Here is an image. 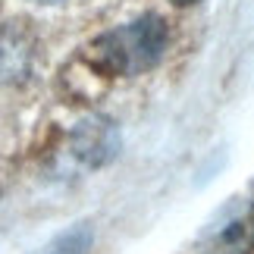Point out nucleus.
I'll return each mask as SVG.
<instances>
[{
  "label": "nucleus",
  "mask_w": 254,
  "mask_h": 254,
  "mask_svg": "<svg viewBox=\"0 0 254 254\" xmlns=\"http://www.w3.org/2000/svg\"><path fill=\"white\" fill-rule=\"evenodd\" d=\"M167 47H170L167 19L157 13H144L138 19H132V22L97 35L88 44L85 60L94 72L107 75V79H113V75L132 79V75L154 69L163 60Z\"/></svg>",
  "instance_id": "nucleus-1"
},
{
  "label": "nucleus",
  "mask_w": 254,
  "mask_h": 254,
  "mask_svg": "<svg viewBox=\"0 0 254 254\" xmlns=\"http://www.w3.org/2000/svg\"><path fill=\"white\" fill-rule=\"evenodd\" d=\"M120 144H123L120 126H116L110 116H88V120H82L69 135L72 154L91 170L107 167L110 160H116Z\"/></svg>",
  "instance_id": "nucleus-2"
},
{
  "label": "nucleus",
  "mask_w": 254,
  "mask_h": 254,
  "mask_svg": "<svg viewBox=\"0 0 254 254\" xmlns=\"http://www.w3.org/2000/svg\"><path fill=\"white\" fill-rule=\"evenodd\" d=\"M254 251V204L232 210L204 242V254H251Z\"/></svg>",
  "instance_id": "nucleus-3"
},
{
  "label": "nucleus",
  "mask_w": 254,
  "mask_h": 254,
  "mask_svg": "<svg viewBox=\"0 0 254 254\" xmlns=\"http://www.w3.org/2000/svg\"><path fill=\"white\" fill-rule=\"evenodd\" d=\"M32 69V47L16 32L0 28V85L22 82Z\"/></svg>",
  "instance_id": "nucleus-4"
},
{
  "label": "nucleus",
  "mask_w": 254,
  "mask_h": 254,
  "mask_svg": "<svg viewBox=\"0 0 254 254\" xmlns=\"http://www.w3.org/2000/svg\"><path fill=\"white\" fill-rule=\"evenodd\" d=\"M91 245H94V226L91 223H72L63 232H57L38 254H91Z\"/></svg>",
  "instance_id": "nucleus-5"
},
{
  "label": "nucleus",
  "mask_w": 254,
  "mask_h": 254,
  "mask_svg": "<svg viewBox=\"0 0 254 254\" xmlns=\"http://www.w3.org/2000/svg\"><path fill=\"white\" fill-rule=\"evenodd\" d=\"M170 3H176V6H194V3H201V0H170Z\"/></svg>",
  "instance_id": "nucleus-6"
},
{
  "label": "nucleus",
  "mask_w": 254,
  "mask_h": 254,
  "mask_svg": "<svg viewBox=\"0 0 254 254\" xmlns=\"http://www.w3.org/2000/svg\"><path fill=\"white\" fill-rule=\"evenodd\" d=\"M35 3H63V0H35Z\"/></svg>",
  "instance_id": "nucleus-7"
}]
</instances>
